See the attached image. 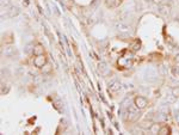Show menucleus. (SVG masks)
Instances as JSON below:
<instances>
[{"mask_svg": "<svg viewBox=\"0 0 179 135\" xmlns=\"http://www.w3.org/2000/svg\"><path fill=\"white\" fill-rule=\"evenodd\" d=\"M47 63H48V58H47L46 54L36 55V56L33 58V66L36 68H38V69L44 67Z\"/></svg>", "mask_w": 179, "mask_h": 135, "instance_id": "nucleus-1", "label": "nucleus"}, {"mask_svg": "<svg viewBox=\"0 0 179 135\" xmlns=\"http://www.w3.org/2000/svg\"><path fill=\"white\" fill-rule=\"evenodd\" d=\"M134 104H135V108H137L139 110H143L148 107V101L142 96H136L134 98Z\"/></svg>", "mask_w": 179, "mask_h": 135, "instance_id": "nucleus-2", "label": "nucleus"}, {"mask_svg": "<svg viewBox=\"0 0 179 135\" xmlns=\"http://www.w3.org/2000/svg\"><path fill=\"white\" fill-rule=\"evenodd\" d=\"M32 54H33V56H36V55L46 54V49H44V47H43L41 43H37V44H35V46H33Z\"/></svg>", "mask_w": 179, "mask_h": 135, "instance_id": "nucleus-3", "label": "nucleus"}, {"mask_svg": "<svg viewBox=\"0 0 179 135\" xmlns=\"http://www.w3.org/2000/svg\"><path fill=\"white\" fill-rule=\"evenodd\" d=\"M122 0H105V6L107 8H117L118 6H121Z\"/></svg>", "mask_w": 179, "mask_h": 135, "instance_id": "nucleus-4", "label": "nucleus"}, {"mask_svg": "<svg viewBox=\"0 0 179 135\" xmlns=\"http://www.w3.org/2000/svg\"><path fill=\"white\" fill-rule=\"evenodd\" d=\"M159 135H168L171 134V128L167 126V124H161L159 129Z\"/></svg>", "mask_w": 179, "mask_h": 135, "instance_id": "nucleus-5", "label": "nucleus"}, {"mask_svg": "<svg viewBox=\"0 0 179 135\" xmlns=\"http://www.w3.org/2000/svg\"><path fill=\"white\" fill-rule=\"evenodd\" d=\"M152 124H153V121H151L148 117H147L145 121L142 122V124H141V127L142 128H146V129H151V127H152Z\"/></svg>", "mask_w": 179, "mask_h": 135, "instance_id": "nucleus-6", "label": "nucleus"}, {"mask_svg": "<svg viewBox=\"0 0 179 135\" xmlns=\"http://www.w3.org/2000/svg\"><path fill=\"white\" fill-rule=\"evenodd\" d=\"M170 12H171V11H170V6H168V5H164V6L160 7V13L164 14L165 17L166 16H168Z\"/></svg>", "mask_w": 179, "mask_h": 135, "instance_id": "nucleus-7", "label": "nucleus"}, {"mask_svg": "<svg viewBox=\"0 0 179 135\" xmlns=\"http://www.w3.org/2000/svg\"><path fill=\"white\" fill-rule=\"evenodd\" d=\"M41 72H42L43 74H48V73H50V72H52V66L47 63V65H46V66H44V67L41 68Z\"/></svg>", "mask_w": 179, "mask_h": 135, "instance_id": "nucleus-8", "label": "nucleus"}, {"mask_svg": "<svg viewBox=\"0 0 179 135\" xmlns=\"http://www.w3.org/2000/svg\"><path fill=\"white\" fill-rule=\"evenodd\" d=\"M1 88H2L1 93H2V95H7V93H8V91H10V86H8L7 84H2V86H1Z\"/></svg>", "mask_w": 179, "mask_h": 135, "instance_id": "nucleus-9", "label": "nucleus"}, {"mask_svg": "<svg viewBox=\"0 0 179 135\" xmlns=\"http://www.w3.org/2000/svg\"><path fill=\"white\" fill-rule=\"evenodd\" d=\"M159 129H160V126H159V124H154V123H153L152 127H151V130H152L153 133H157V134L159 133Z\"/></svg>", "mask_w": 179, "mask_h": 135, "instance_id": "nucleus-10", "label": "nucleus"}, {"mask_svg": "<svg viewBox=\"0 0 179 135\" xmlns=\"http://www.w3.org/2000/svg\"><path fill=\"white\" fill-rule=\"evenodd\" d=\"M152 1L154 2V4H158V5H160V4H161L164 0H152Z\"/></svg>", "mask_w": 179, "mask_h": 135, "instance_id": "nucleus-11", "label": "nucleus"}]
</instances>
